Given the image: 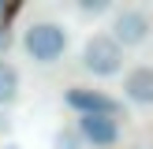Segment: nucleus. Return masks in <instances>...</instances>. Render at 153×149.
Segmentation results:
<instances>
[{
    "label": "nucleus",
    "instance_id": "0eeeda50",
    "mask_svg": "<svg viewBox=\"0 0 153 149\" xmlns=\"http://www.w3.org/2000/svg\"><path fill=\"white\" fill-rule=\"evenodd\" d=\"M19 86H22L19 67L7 63V60H0V108H7V104L19 97Z\"/></svg>",
    "mask_w": 153,
    "mask_h": 149
},
{
    "label": "nucleus",
    "instance_id": "39448f33",
    "mask_svg": "<svg viewBox=\"0 0 153 149\" xmlns=\"http://www.w3.org/2000/svg\"><path fill=\"white\" fill-rule=\"evenodd\" d=\"M75 131L90 145H116V138H120V123L112 116H79Z\"/></svg>",
    "mask_w": 153,
    "mask_h": 149
},
{
    "label": "nucleus",
    "instance_id": "f03ea898",
    "mask_svg": "<svg viewBox=\"0 0 153 149\" xmlns=\"http://www.w3.org/2000/svg\"><path fill=\"white\" fill-rule=\"evenodd\" d=\"M82 67L97 78H112V74L123 71V49L112 41L108 34H90L86 45H82Z\"/></svg>",
    "mask_w": 153,
    "mask_h": 149
},
{
    "label": "nucleus",
    "instance_id": "20e7f679",
    "mask_svg": "<svg viewBox=\"0 0 153 149\" xmlns=\"http://www.w3.org/2000/svg\"><path fill=\"white\" fill-rule=\"evenodd\" d=\"M67 108H75L79 116H116V101H112L108 93H101V89H90V86H71L64 93Z\"/></svg>",
    "mask_w": 153,
    "mask_h": 149
},
{
    "label": "nucleus",
    "instance_id": "f257e3e1",
    "mask_svg": "<svg viewBox=\"0 0 153 149\" xmlns=\"http://www.w3.org/2000/svg\"><path fill=\"white\" fill-rule=\"evenodd\" d=\"M22 52L34 63H56L67 52V30L60 22H30L22 30Z\"/></svg>",
    "mask_w": 153,
    "mask_h": 149
},
{
    "label": "nucleus",
    "instance_id": "9d476101",
    "mask_svg": "<svg viewBox=\"0 0 153 149\" xmlns=\"http://www.w3.org/2000/svg\"><path fill=\"white\" fill-rule=\"evenodd\" d=\"M0 149H22V145H15V142H4V145H0Z\"/></svg>",
    "mask_w": 153,
    "mask_h": 149
},
{
    "label": "nucleus",
    "instance_id": "6e6552de",
    "mask_svg": "<svg viewBox=\"0 0 153 149\" xmlns=\"http://www.w3.org/2000/svg\"><path fill=\"white\" fill-rule=\"evenodd\" d=\"M52 145H56V149H79L82 145V134L75 131V127H60L56 138H52Z\"/></svg>",
    "mask_w": 153,
    "mask_h": 149
},
{
    "label": "nucleus",
    "instance_id": "7ed1b4c3",
    "mask_svg": "<svg viewBox=\"0 0 153 149\" xmlns=\"http://www.w3.org/2000/svg\"><path fill=\"white\" fill-rule=\"evenodd\" d=\"M149 15L146 11H138V7H123V11H116L112 15V30H108V37L123 49V45H142L149 37Z\"/></svg>",
    "mask_w": 153,
    "mask_h": 149
},
{
    "label": "nucleus",
    "instance_id": "1a4fd4ad",
    "mask_svg": "<svg viewBox=\"0 0 153 149\" xmlns=\"http://www.w3.org/2000/svg\"><path fill=\"white\" fill-rule=\"evenodd\" d=\"M7 45H11V34H7V26H0V52H4Z\"/></svg>",
    "mask_w": 153,
    "mask_h": 149
},
{
    "label": "nucleus",
    "instance_id": "423d86ee",
    "mask_svg": "<svg viewBox=\"0 0 153 149\" xmlns=\"http://www.w3.org/2000/svg\"><path fill=\"white\" fill-rule=\"evenodd\" d=\"M123 97L138 108L153 104V67H131L123 74Z\"/></svg>",
    "mask_w": 153,
    "mask_h": 149
}]
</instances>
